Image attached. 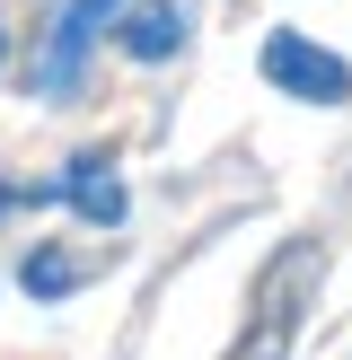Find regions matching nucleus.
<instances>
[{"label":"nucleus","instance_id":"nucleus-1","mask_svg":"<svg viewBox=\"0 0 352 360\" xmlns=\"http://www.w3.org/2000/svg\"><path fill=\"white\" fill-rule=\"evenodd\" d=\"M317 281H326V246L317 238H282L273 264L256 273V299H246V334L229 343V360H291L299 316H308Z\"/></svg>","mask_w":352,"mask_h":360},{"label":"nucleus","instance_id":"nucleus-2","mask_svg":"<svg viewBox=\"0 0 352 360\" xmlns=\"http://www.w3.org/2000/svg\"><path fill=\"white\" fill-rule=\"evenodd\" d=\"M115 9H123V0H70V9H62L53 44L35 53V97H70V88H80V70H88V44H97L106 27H115Z\"/></svg>","mask_w":352,"mask_h":360},{"label":"nucleus","instance_id":"nucleus-5","mask_svg":"<svg viewBox=\"0 0 352 360\" xmlns=\"http://www.w3.org/2000/svg\"><path fill=\"white\" fill-rule=\"evenodd\" d=\"M176 44H185V9H176V0H141V9L123 18V53H132V62H168Z\"/></svg>","mask_w":352,"mask_h":360},{"label":"nucleus","instance_id":"nucleus-3","mask_svg":"<svg viewBox=\"0 0 352 360\" xmlns=\"http://www.w3.org/2000/svg\"><path fill=\"white\" fill-rule=\"evenodd\" d=\"M264 79L291 88V97H308V105H344L352 97V70L334 62V53H317L308 35H291V27L264 35Z\"/></svg>","mask_w":352,"mask_h":360},{"label":"nucleus","instance_id":"nucleus-4","mask_svg":"<svg viewBox=\"0 0 352 360\" xmlns=\"http://www.w3.org/2000/svg\"><path fill=\"white\" fill-rule=\"evenodd\" d=\"M53 193H62V202L80 211L88 229H115V220H123V185H115V158H97V150H88V158H70Z\"/></svg>","mask_w":352,"mask_h":360},{"label":"nucleus","instance_id":"nucleus-6","mask_svg":"<svg viewBox=\"0 0 352 360\" xmlns=\"http://www.w3.org/2000/svg\"><path fill=\"white\" fill-rule=\"evenodd\" d=\"M18 281H27L35 299H62V290H80V264H70V255H53V246H44V255H27V273H18Z\"/></svg>","mask_w":352,"mask_h":360}]
</instances>
